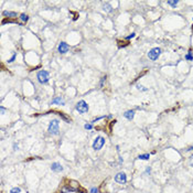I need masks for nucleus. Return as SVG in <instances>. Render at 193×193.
Returning <instances> with one entry per match:
<instances>
[{"mask_svg": "<svg viewBox=\"0 0 193 193\" xmlns=\"http://www.w3.org/2000/svg\"><path fill=\"white\" fill-rule=\"evenodd\" d=\"M58 125H60V121L57 119H53L50 121L49 127H47V131L51 135H58V131H60V128H58Z\"/></svg>", "mask_w": 193, "mask_h": 193, "instance_id": "f257e3e1", "label": "nucleus"}, {"mask_svg": "<svg viewBox=\"0 0 193 193\" xmlns=\"http://www.w3.org/2000/svg\"><path fill=\"white\" fill-rule=\"evenodd\" d=\"M37 78H38L39 83H41V84H46L47 82H49V80H50V74H49V72H47V71L41 70V71H39V72H38Z\"/></svg>", "mask_w": 193, "mask_h": 193, "instance_id": "f03ea898", "label": "nucleus"}, {"mask_svg": "<svg viewBox=\"0 0 193 193\" xmlns=\"http://www.w3.org/2000/svg\"><path fill=\"white\" fill-rule=\"evenodd\" d=\"M161 52H162V50L160 47H153V49H151L148 52V57L151 61H157L159 58V56H160Z\"/></svg>", "mask_w": 193, "mask_h": 193, "instance_id": "7ed1b4c3", "label": "nucleus"}, {"mask_svg": "<svg viewBox=\"0 0 193 193\" xmlns=\"http://www.w3.org/2000/svg\"><path fill=\"white\" fill-rule=\"evenodd\" d=\"M75 108H76V110L80 114H85V113H87L88 109H89L88 104L85 102V100H80V102L76 104V106H75Z\"/></svg>", "mask_w": 193, "mask_h": 193, "instance_id": "20e7f679", "label": "nucleus"}, {"mask_svg": "<svg viewBox=\"0 0 193 193\" xmlns=\"http://www.w3.org/2000/svg\"><path fill=\"white\" fill-rule=\"evenodd\" d=\"M104 145H105V138L104 137L98 136L95 138V140L93 142V149L94 150H100Z\"/></svg>", "mask_w": 193, "mask_h": 193, "instance_id": "39448f33", "label": "nucleus"}, {"mask_svg": "<svg viewBox=\"0 0 193 193\" xmlns=\"http://www.w3.org/2000/svg\"><path fill=\"white\" fill-rule=\"evenodd\" d=\"M115 181L119 184H125L127 182V175L125 172H119L115 175Z\"/></svg>", "mask_w": 193, "mask_h": 193, "instance_id": "423d86ee", "label": "nucleus"}, {"mask_svg": "<svg viewBox=\"0 0 193 193\" xmlns=\"http://www.w3.org/2000/svg\"><path fill=\"white\" fill-rule=\"evenodd\" d=\"M69 50H70V45L68 43H65V42H61L57 46V51H58V53H61V54L66 53Z\"/></svg>", "mask_w": 193, "mask_h": 193, "instance_id": "0eeeda50", "label": "nucleus"}, {"mask_svg": "<svg viewBox=\"0 0 193 193\" xmlns=\"http://www.w3.org/2000/svg\"><path fill=\"white\" fill-rule=\"evenodd\" d=\"M51 170L53 172H61V171H63V167L58 162H53L51 164Z\"/></svg>", "mask_w": 193, "mask_h": 193, "instance_id": "6e6552de", "label": "nucleus"}, {"mask_svg": "<svg viewBox=\"0 0 193 193\" xmlns=\"http://www.w3.org/2000/svg\"><path fill=\"white\" fill-rule=\"evenodd\" d=\"M124 117L127 118L128 120H133L134 117H135V110H127L124 114Z\"/></svg>", "mask_w": 193, "mask_h": 193, "instance_id": "1a4fd4ad", "label": "nucleus"}, {"mask_svg": "<svg viewBox=\"0 0 193 193\" xmlns=\"http://www.w3.org/2000/svg\"><path fill=\"white\" fill-rule=\"evenodd\" d=\"M52 104L54 105V104H56V105H65V102H64V99L62 98L61 96H58V97H55L54 99L52 100Z\"/></svg>", "mask_w": 193, "mask_h": 193, "instance_id": "9d476101", "label": "nucleus"}, {"mask_svg": "<svg viewBox=\"0 0 193 193\" xmlns=\"http://www.w3.org/2000/svg\"><path fill=\"white\" fill-rule=\"evenodd\" d=\"M2 16L6 17V18H17L18 17V15L16 12H12V11H4Z\"/></svg>", "mask_w": 193, "mask_h": 193, "instance_id": "9b49d317", "label": "nucleus"}, {"mask_svg": "<svg viewBox=\"0 0 193 193\" xmlns=\"http://www.w3.org/2000/svg\"><path fill=\"white\" fill-rule=\"evenodd\" d=\"M184 58H185L186 61H193V52L190 50V51L185 54V56H184Z\"/></svg>", "mask_w": 193, "mask_h": 193, "instance_id": "f8f14e48", "label": "nucleus"}, {"mask_svg": "<svg viewBox=\"0 0 193 193\" xmlns=\"http://www.w3.org/2000/svg\"><path fill=\"white\" fill-rule=\"evenodd\" d=\"M149 158H150L149 153H145V155H139L138 156L139 160H149Z\"/></svg>", "mask_w": 193, "mask_h": 193, "instance_id": "ddd939ff", "label": "nucleus"}, {"mask_svg": "<svg viewBox=\"0 0 193 193\" xmlns=\"http://www.w3.org/2000/svg\"><path fill=\"white\" fill-rule=\"evenodd\" d=\"M103 9H104V11H106V12H111V11H113V8H111V6L109 4H104Z\"/></svg>", "mask_w": 193, "mask_h": 193, "instance_id": "4468645a", "label": "nucleus"}, {"mask_svg": "<svg viewBox=\"0 0 193 193\" xmlns=\"http://www.w3.org/2000/svg\"><path fill=\"white\" fill-rule=\"evenodd\" d=\"M20 20L23 22V23H26V22H28V20H29V17H28V15H26V13H22V15H20Z\"/></svg>", "mask_w": 193, "mask_h": 193, "instance_id": "2eb2a0df", "label": "nucleus"}, {"mask_svg": "<svg viewBox=\"0 0 193 193\" xmlns=\"http://www.w3.org/2000/svg\"><path fill=\"white\" fill-rule=\"evenodd\" d=\"M167 4L169 5L171 8H175V7H177V5L179 4V1H178V0H173V1H171V0H169V1H168Z\"/></svg>", "mask_w": 193, "mask_h": 193, "instance_id": "dca6fc26", "label": "nucleus"}, {"mask_svg": "<svg viewBox=\"0 0 193 193\" xmlns=\"http://www.w3.org/2000/svg\"><path fill=\"white\" fill-rule=\"evenodd\" d=\"M21 192V189L18 188V186H16V188H12L10 190V193H20Z\"/></svg>", "mask_w": 193, "mask_h": 193, "instance_id": "f3484780", "label": "nucleus"}, {"mask_svg": "<svg viewBox=\"0 0 193 193\" xmlns=\"http://www.w3.org/2000/svg\"><path fill=\"white\" fill-rule=\"evenodd\" d=\"M84 128H85V129H92V128H93V125L92 124H86L85 126H84Z\"/></svg>", "mask_w": 193, "mask_h": 193, "instance_id": "a211bd4d", "label": "nucleus"}, {"mask_svg": "<svg viewBox=\"0 0 193 193\" xmlns=\"http://www.w3.org/2000/svg\"><path fill=\"white\" fill-rule=\"evenodd\" d=\"M136 37V33H131L130 35H128V37H126V40H130V39L135 38Z\"/></svg>", "mask_w": 193, "mask_h": 193, "instance_id": "6ab92c4d", "label": "nucleus"}, {"mask_svg": "<svg viewBox=\"0 0 193 193\" xmlns=\"http://www.w3.org/2000/svg\"><path fill=\"white\" fill-rule=\"evenodd\" d=\"M16 56H17V54H13V55H12V57H11V58H10V60H9V61H8V63H12V62H13V61H15V60H16Z\"/></svg>", "mask_w": 193, "mask_h": 193, "instance_id": "aec40b11", "label": "nucleus"}, {"mask_svg": "<svg viewBox=\"0 0 193 193\" xmlns=\"http://www.w3.org/2000/svg\"><path fill=\"white\" fill-rule=\"evenodd\" d=\"M91 193H98V189H97V188H92L91 189Z\"/></svg>", "mask_w": 193, "mask_h": 193, "instance_id": "412c9836", "label": "nucleus"}, {"mask_svg": "<svg viewBox=\"0 0 193 193\" xmlns=\"http://www.w3.org/2000/svg\"><path fill=\"white\" fill-rule=\"evenodd\" d=\"M105 81H106V76H104V77L102 78V81H100V83H99V86H100V87H102V86H103V84H104V82H105Z\"/></svg>", "mask_w": 193, "mask_h": 193, "instance_id": "4be33fe9", "label": "nucleus"}, {"mask_svg": "<svg viewBox=\"0 0 193 193\" xmlns=\"http://www.w3.org/2000/svg\"><path fill=\"white\" fill-rule=\"evenodd\" d=\"M137 88H138V89H141V91H148L147 88H144V86H141V85H137Z\"/></svg>", "mask_w": 193, "mask_h": 193, "instance_id": "5701e85b", "label": "nucleus"}, {"mask_svg": "<svg viewBox=\"0 0 193 193\" xmlns=\"http://www.w3.org/2000/svg\"><path fill=\"white\" fill-rule=\"evenodd\" d=\"M13 149H15V150H19V146L17 144H13Z\"/></svg>", "mask_w": 193, "mask_h": 193, "instance_id": "b1692460", "label": "nucleus"}, {"mask_svg": "<svg viewBox=\"0 0 193 193\" xmlns=\"http://www.w3.org/2000/svg\"><path fill=\"white\" fill-rule=\"evenodd\" d=\"M0 109H1V114H5V111H6V109H5V107H0Z\"/></svg>", "mask_w": 193, "mask_h": 193, "instance_id": "393cba45", "label": "nucleus"}]
</instances>
